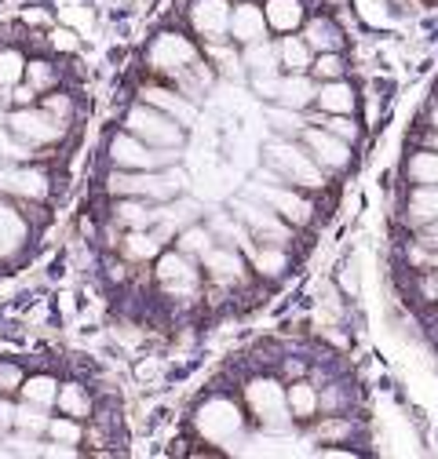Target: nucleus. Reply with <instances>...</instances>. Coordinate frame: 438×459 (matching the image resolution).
I'll use <instances>...</instances> for the list:
<instances>
[{
  "label": "nucleus",
  "instance_id": "1",
  "mask_svg": "<svg viewBox=\"0 0 438 459\" xmlns=\"http://www.w3.org/2000/svg\"><path fill=\"white\" fill-rule=\"evenodd\" d=\"M263 160H267V171H270L274 179H282V183H289L296 190H321L325 186V168L296 139L278 135L274 143H267Z\"/></svg>",
  "mask_w": 438,
  "mask_h": 459
},
{
  "label": "nucleus",
  "instance_id": "2",
  "mask_svg": "<svg viewBox=\"0 0 438 459\" xmlns=\"http://www.w3.org/2000/svg\"><path fill=\"white\" fill-rule=\"evenodd\" d=\"M245 405L263 434L285 437L296 423V416L289 409V386H282V379H274V376H256L245 383Z\"/></svg>",
  "mask_w": 438,
  "mask_h": 459
},
{
  "label": "nucleus",
  "instance_id": "3",
  "mask_svg": "<svg viewBox=\"0 0 438 459\" xmlns=\"http://www.w3.org/2000/svg\"><path fill=\"white\" fill-rule=\"evenodd\" d=\"M106 194L110 197H143L153 204H164L183 194V176L176 168H164V171H125L114 168L106 179Z\"/></svg>",
  "mask_w": 438,
  "mask_h": 459
},
{
  "label": "nucleus",
  "instance_id": "4",
  "mask_svg": "<svg viewBox=\"0 0 438 459\" xmlns=\"http://www.w3.org/2000/svg\"><path fill=\"white\" fill-rule=\"evenodd\" d=\"M153 281L161 296H169L176 303H194L201 296V281H205V270L197 259H190L187 252L172 248V252H161L153 259Z\"/></svg>",
  "mask_w": 438,
  "mask_h": 459
},
{
  "label": "nucleus",
  "instance_id": "5",
  "mask_svg": "<svg viewBox=\"0 0 438 459\" xmlns=\"http://www.w3.org/2000/svg\"><path fill=\"white\" fill-rule=\"evenodd\" d=\"M245 409L231 397H208L205 405L194 412V430L208 441V445H234L245 437Z\"/></svg>",
  "mask_w": 438,
  "mask_h": 459
},
{
  "label": "nucleus",
  "instance_id": "6",
  "mask_svg": "<svg viewBox=\"0 0 438 459\" xmlns=\"http://www.w3.org/2000/svg\"><path fill=\"white\" fill-rule=\"evenodd\" d=\"M197 59H201L197 40L187 37V33H176V30H161L150 40V48H146V66L157 77H169V81H176L180 74H187Z\"/></svg>",
  "mask_w": 438,
  "mask_h": 459
},
{
  "label": "nucleus",
  "instance_id": "7",
  "mask_svg": "<svg viewBox=\"0 0 438 459\" xmlns=\"http://www.w3.org/2000/svg\"><path fill=\"white\" fill-rule=\"evenodd\" d=\"M183 150H169V146H150L132 132H118L110 139V164L125 168V171H164L176 168Z\"/></svg>",
  "mask_w": 438,
  "mask_h": 459
},
{
  "label": "nucleus",
  "instance_id": "8",
  "mask_svg": "<svg viewBox=\"0 0 438 459\" xmlns=\"http://www.w3.org/2000/svg\"><path fill=\"white\" fill-rule=\"evenodd\" d=\"M249 197H256V201H263L267 208H274L282 219H289L296 230L300 226H307L311 219H314V204L307 201V194L303 190H296V186H289V183H282V179H274L270 171H263V176H256V183H249V190H245Z\"/></svg>",
  "mask_w": 438,
  "mask_h": 459
},
{
  "label": "nucleus",
  "instance_id": "9",
  "mask_svg": "<svg viewBox=\"0 0 438 459\" xmlns=\"http://www.w3.org/2000/svg\"><path fill=\"white\" fill-rule=\"evenodd\" d=\"M231 212L241 219V226L252 234V241L256 245H282V248H289V241H293V234H296V226L289 222V219H282L274 208H267L263 201H256V197H238L234 204H231Z\"/></svg>",
  "mask_w": 438,
  "mask_h": 459
},
{
  "label": "nucleus",
  "instance_id": "10",
  "mask_svg": "<svg viewBox=\"0 0 438 459\" xmlns=\"http://www.w3.org/2000/svg\"><path fill=\"white\" fill-rule=\"evenodd\" d=\"M125 132L139 135L150 146H169V150H183V139H187L183 125L176 117H169V113H161L157 106H150V102H139L125 113Z\"/></svg>",
  "mask_w": 438,
  "mask_h": 459
},
{
  "label": "nucleus",
  "instance_id": "11",
  "mask_svg": "<svg viewBox=\"0 0 438 459\" xmlns=\"http://www.w3.org/2000/svg\"><path fill=\"white\" fill-rule=\"evenodd\" d=\"M8 128L26 146H51V143H59L66 135L70 125H63L59 117H51L44 106H19V109H12Z\"/></svg>",
  "mask_w": 438,
  "mask_h": 459
},
{
  "label": "nucleus",
  "instance_id": "12",
  "mask_svg": "<svg viewBox=\"0 0 438 459\" xmlns=\"http://www.w3.org/2000/svg\"><path fill=\"white\" fill-rule=\"evenodd\" d=\"M231 12L234 4H227V0H194L187 19H190V30L208 44V40L231 37Z\"/></svg>",
  "mask_w": 438,
  "mask_h": 459
},
{
  "label": "nucleus",
  "instance_id": "13",
  "mask_svg": "<svg viewBox=\"0 0 438 459\" xmlns=\"http://www.w3.org/2000/svg\"><path fill=\"white\" fill-rule=\"evenodd\" d=\"M300 143L311 150V157L325 171H344L351 164V143L340 139V135H333V132H325V128H318V125H307L303 135H300Z\"/></svg>",
  "mask_w": 438,
  "mask_h": 459
},
{
  "label": "nucleus",
  "instance_id": "14",
  "mask_svg": "<svg viewBox=\"0 0 438 459\" xmlns=\"http://www.w3.org/2000/svg\"><path fill=\"white\" fill-rule=\"evenodd\" d=\"M201 270L212 284L219 289H234L249 277V263H245V252L241 248H231V245H215L205 259H201Z\"/></svg>",
  "mask_w": 438,
  "mask_h": 459
},
{
  "label": "nucleus",
  "instance_id": "15",
  "mask_svg": "<svg viewBox=\"0 0 438 459\" xmlns=\"http://www.w3.org/2000/svg\"><path fill=\"white\" fill-rule=\"evenodd\" d=\"M0 194H12L22 201H44L51 194V179L40 168H4L0 171Z\"/></svg>",
  "mask_w": 438,
  "mask_h": 459
},
{
  "label": "nucleus",
  "instance_id": "16",
  "mask_svg": "<svg viewBox=\"0 0 438 459\" xmlns=\"http://www.w3.org/2000/svg\"><path fill=\"white\" fill-rule=\"evenodd\" d=\"M139 95H143V102H150V106H157L161 113H169V117H176L183 128L197 121V102H194V99H187L180 88L143 84V91H139Z\"/></svg>",
  "mask_w": 438,
  "mask_h": 459
},
{
  "label": "nucleus",
  "instance_id": "17",
  "mask_svg": "<svg viewBox=\"0 0 438 459\" xmlns=\"http://www.w3.org/2000/svg\"><path fill=\"white\" fill-rule=\"evenodd\" d=\"M270 33V26H267V12H263V4H256V0H241V4H234V12H231V40L234 44H256V40H263Z\"/></svg>",
  "mask_w": 438,
  "mask_h": 459
},
{
  "label": "nucleus",
  "instance_id": "18",
  "mask_svg": "<svg viewBox=\"0 0 438 459\" xmlns=\"http://www.w3.org/2000/svg\"><path fill=\"white\" fill-rule=\"evenodd\" d=\"M26 245H30V222H26V215L15 204L0 201V259H15Z\"/></svg>",
  "mask_w": 438,
  "mask_h": 459
},
{
  "label": "nucleus",
  "instance_id": "19",
  "mask_svg": "<svg viewBox=\"0 0 438 459\" xmlns=\"http://www.w3.org/2000/svg\"><path fill=\"white\" fill-rule=\"evenodd\" d=\"M164 245H169V241H164L153 226L150 230H125V238L118 241L125 263H153Z\"/></svg>",
  "mask_w": 438,
  "mask_h": 459
},
{
  "label": "nucleus",
  "instance_id": "20",
  "mask_svg": "<svg viewBox=\"0 0 438 459\" xmlns=\"http://www.w3.org/2000/svg\"><path fill=\"white\" fill-rule=\"evenodd\" d=\"M263 12H267V26L270 33H300L307 22V4L303 0H263Z\"/></svg>",
  "mask_w": 438,
  "mask_h": 459
},
{
  "label": "nucleus",
  "instance_id": "21",
  "mask_svg": "<svg viewBox=\"0 0 438 459\" xmlns=\"http://www.w3.org/2000/svg\"><path fill=\"white\" fill-rule=\"evenodd\" d=\"M314 91H318V81L311 74H282L270 102H282V106H293V109H311Z\"/></svg>",
  "mask_w": 438,
  "mask_h": 459
},
{
  "label": "nucleus",
  "instance_id": "22",
  "mask_svg": "<svg viewBox=\"0 0 438 459\" xmlns=\"http://www.w3.org/2000/svg\"><path fill=\"white\" fill-rule=\"evenodd\" d=\"M205 55L215 70V77H227V81H241L249 70H245V59H241V44H234L231 37L227 40H208L205 44Z\"/></svg>",
  "mask_w": 438,
  "mask_h": 459
},
{
  "label": "nucleus",
  "instance_id": "23",
  "mask_svg": "<svg viewBox=\"0 0 438 459\" xmlns=\"http://www.w3.org/2000/svg\"><path fill=\"white\" fill-rule=\"evenodd\" d=\"M114 226L121 230H150L157 222V204L143 197H114V212H110Z\"/></svg>",
  "mask_w": 438,
  "mask_h": 459
},
{
  "label": "nucleus",
  "instance_id": "24",
  "mask_svg": "<svg viewBox=\"0 0 438 459\" xmlns=\"http://www.w3.org/2000/svg\"><path fill=\"white\" fill-rule=\"evenodd\" d=\"M205 222H208V230L215 234V241H219V245L241 248L245 255H252V252H256V241H252V234H249V230L241 226V219H238L234 212H219V215H208Z\"/></svg>",
  "mask_w": 438,
  "mask_h": 459
},
{
  "label": "nucleus",
  "instance_id": "25",
  "mask_svg": "<svg viewBox=\"0 0 438 459\" xmlns=\"http://www.w3.org/2000/svg\"><path fill=\"white\" fill-rule=\"evenodd\" d=\"M355 106H358V95L344 77L340 81H318V91H314L318 113H355Z\"/></svg>",
  "mask_w": 438,
  "mask_h": 459
},
{
  "label": "nucleus",
  "instance_id": "26",
  "mask_svg": "<svg viewBox=\"0 0 438 459\" xmlns=\"http://www.w3.org/2000/svg\"><path fill=\"white\" fill-rule=\"evenodd\" d=\"M241 59H245V70L249 77H259V74H278L282 70V51H278V40H256V44H245L241 48Z\"/></svg>",
  "mask_w": 438,
  "mask_h": 459
},
{
  "label": "nucleus",
  "instance_id": "27",
  "mask_svg": "<svg viewBox=\"0 0 438 459\" xmlns=\"http://www.w3.org/2000/svg\"><path fill=\"white\" fill-rule=\"evenodd\" d=\"M300 33H303V40L314 48V55H321V51H344V30H340L333 19H325V15L307 19Z\"/></svg>",
  "mask_w": 438,
  "mask_h": 459
},
{
  "label": "nucleus",
  "instance_id": "28",
  "mask_svg": "<svg viewBox=\"0 0 438 459\" xmlns=\"http://www.w3.org/2000/svg\"><path fill=\"white\" fill-rule=\"evenodd\" d=\"M278 51H282V70L285 74H311L314 48L303 40V33H285L278 40Z\"/></svg>",
  "mask_w": 438,
  "mask_h": 459
},
{
  "label": "nucleus",
  "instance_id": "29",
  "mask_svg": "<svg viewBox=\"0 0 438 459\" xmlns=\"http://www.w3.org/2000/svg\"><path fill=\"white\" fill-rule=\"evenodd\" d=\"M215 245H219V241H215V234L208 230V222H190L187 230H180V234H176V248L187 252V255L197 259V263H201Z\"/></svg>",
  "mask_w": 438,
  "mask_h": 459
},
{
  "label": "nucleus",
  "instance_id": "30",
  "mask_svg": "<svg viewBox=\"0 0 438 459\" xmlns=\"http://www.w3.org/2000/svg\"><path fill=\"white\" fill-rule=\"evenodd\" d=\"M289 409L296 420H314L321 412V394L311 379H293L289 383Z\"/></svg>",
  "mask_w": 438,
  "mask_h": 459
},
{
  "label": "nucleus",
  "instance_id": "31",
  "mask_svg": "<svg viewBox=\"0 0 438 459\" xmlns=\"http://www.w3.org/2000/svg\"><path fill=\"white\" fill-rule=\"evenodd\" d=\"M59 412L63 416H74V420H92V409H95V401H92V394H88V386H81V383H63L59 386Z\"/></svg>",
  "mask_w": 438,
  "mask_h": 459
},
{
  "label": "nucleus",
  "instance_id": "32",
  "mask_svg": "<svg viewBox=\"0 0 438 459\" xmlns=\"http://www.w3.org/2000/svg\"><path fill=\"white\" fill-rule=\"evenodd\" d=\"M406 212L416 226H434L438 222V186H413Z\"/></svg>",
  "mask_w": 438,
  "mask_h": 459
},
{
  "label": "nucleus",
  "instance_id": "33",
  "mask_svg": "<svg viewBox=\"0 0 438 459\" xmlns=\"http://www.w3.org/2000/svg\"><path fill=\"white\" fill-rule=\"evenodd\" d=\"M212 81H215V70H212V63H208V59H197V63H194L187 74H180L172 84H176V88H180L187 99H194V102H197V99H205V95H208Z\"/></svg>",
  "mask_w": 438,
  "mask_h": 459
},
{
  "label": "nucleus",
  "instance_id": "34",
  "mask_svg": "<svg viewBox=\"0 0 438 459\" xmlns=\"http://www.w3.org/2000/svg\"><path fill=\"white\" fill-rule=\"evenodd\" d=\"M267 121H270V128H274V132L285 135V139H300V135H303V128L311 125V121L303 117V109H293V106H282V102H270Z\"/></svg>",
  "mask_w": 438,
  "mask_h": 459
},
{
  "label": "nucleus",
  "instance_id": "35",
  "mask_svg": "<svg viewBox=\"0 0 438 459\" xmlns=\"http://www.w3.org/2000/svg\"><path fill=\"white\" fill-rule=\"evenodd\" d=\"M59 379L55 376H48V372H40V376H30L26 383H22V401H30V405H40V409H51L55 401H59Z\"/></svg>",
  "mask_w": 438,
  "mask_h": 459
},
{
  "label": "nucleus",
  "instance_id": "36",
  "mask_svg": "<svg viewBox=\"0 0 438 459\" xmlns=\"http://www.w3.org/2000/svg\"><path fill=\"white\" fill-rule=\"evenodd\" d=\"M406 176L413 186H438V150H431V146L416 150L406 164Z\"/></svg>",
  "mask_w": 438,
  "mask_h": 459
},
{
  "label": "nucleus",
  "instance_id": "37",
  "mask_svg": "<svg viewBox=\"0 0 438 459\" xmlns=\"http://www.w3.org/2000/svg\"><path fill=\"white\" fill-rule=\"evenodd\" d=\"M249 259L259 277H282L289 270V252L282 245H256V252Z\"/></svg>",
  "mask_w": 438,
  "mask_h": 459
},
{
  "label": "nucleus",
  "instance_id": "38",
  "mask_svg": "<svg viewBox=\"0 0 438 459\" xmlns=\"http://www.w3.org/2000/svg\"><path fill=\"white\" fill-rule=\"evenodd\" d=\"M26 55L19 48H0V91H12L26 81Z\"/></svg>",
  "mask_w": 438,
  "mask_h": 459
},
{
  "label": "nucleus",
  "instance_id": "39",
  "mask_svg": "<svg viewBox=\"0 0 438 459\" xmlns=\"http://www.w3.org/2000/svg\"><path fill=\"white\" fill-rule=\"evenodd\" d=\"M48 423H51L48 409H40V405H30V401H22V405H19V412H15V430H22L26 437L48 434Z\"/></svg>",
  "mask_w": 438,
  "mask_h": 459
},
{
  "label": "nucleus",
  "instance_id": "40",
  "mask_svg": "<svg viewBox=\"0 0 438 459\" xmlns=\"http://www.w3.org/2000/svg\"><path fill=\"white\" fill-rule=\"evenodd\" d=\"M311 77H314V81H340V77H347L344 55H340V51H321V55H314Z\"/></svg>",
  "mask_w": 438,
  "mask_h": 459
},
{
  "label": "nucleus",
  "instance_id": "41",
  "mask_svg": "<svg viewBox=\"0 0 438 459\" xmlns=\"http://www.w3.org/2000/svg\"><path fill=\"white\" fill-rule=\"evenodd\" d=\"M311 125L333 132V135H340V139H347V143L358 139V125H355L351 113H318V117H311Z\"/></svg>",
  "mask_w": 438,
  "mask_h": 459
},
{
  "label": "nucleus",
  "instance_id": "42",
  "mask_svg": "<svg viewBox=\"0 0 438 459\" xmlns=\"http://www.w3.org/2000/svg\"><path fill=\"white\" fill-rule=\"evenodd\" d=\"M26 84H33L40 95L55 91V84H59V70H55L48 59H30L26 63Z\"/></svg>",
  "mask_w": 438,
  "mask_h": 459
},
{
  "label": "nucleus",
  "instance_id": "43",
  "mask_svg": "<svg viewBox=\"0 0 438 459\" xmlns=\"http://www.w3.org/2000/svg\"><path fill=\"white\" fill-rule=\"evenodd\" d=\"M48 437H51V441H63V445H81V437H84L81 420H74V416H51Z\"/></svg>",
  "mask_w": 438,
  "mask_h": 459
},
{
  "label": "nucleus",
  "instance_id": "44",
  "mask_svg": "<svg viewBox=\"0 0 438 459\" xmlns=\"http://www.w3.org/2000/svg\"><path fill=\"white\" fill-rule=\"evenodd\" d=\"M40 106L51 113V117H59L63 125H70V121H74V95H66V91H48Z\"/></svg>",
  "mask_w": 438,
  "mask_h": 459
},
{
  "label": "nucleus",
  "instance_id": "45",
  "mask_svg": "<svg viewBox=\"0 0 438 459\" xmlns=\"http://www.w3.org/2000/svg\"><path fill=\"white\" fill-rule=\"evenodd\" d=\"M22 383H26V376L15 361H0V394H15V390H22Z\"/></svg>",
  "mask_w": 438,
  "mask_h": 459
},
{
  "label": "nucleus",
  "instance_id": "46",
  "mask_svg": "<svg viewBox=\"0 0 438 459\" xmlns=\"http://www.w3.org/2000/svg\"><path fill=\"white\" fill-rule=\"evenodd\" d=\"M351 430H355V427H351V420H347V416H337V412L318 427V434H321V437H333V441H337V437H347Z\"/></svg>",
  "mask_w": 438,
  "mask_h": 459
},
{
  "label": "nucleus",
  "instance_id": "47",
  "mask_svg": "<svg viewBox=\"0 0 438 459\" xmlns=\"http://www.w3.org/2000/svg\"><path fill=\"white\" fill-rule=\"evenodd\" d=\"M37 95H40V91H37L33 84H15V88L8 91V99H12L15 106H33V102H37Z\"/></svg>",
  "mask_w": 438,
  "mask_h": 459
},
{
  "label": "nucleus",
  "instance_id": "48",
  "mask_svg": "<svg viewBox=\"0 0 438 459\" xmlns=\"http://www.w3.org/2000/svg\"><path fill=\"white\" fill-rule=\"evenodd\" d=\"M15 412H19V405H12L8 394H4V397H0V434L15 430Z\"/></svg>",
  "mask_w": 438,
  "mask_h": 459
},
{
  "label": "nucleus",
  "instance_id": "49",
  "mask_svg": "<svg viewBox=\"0 0 438 459\" xmlns=\"http://www.w3.org/2000/svg\"><path fill=\"white\" fill-rule=\"evenodd\" d=\"M51 44H55V48H63V51H70L77 40H74L70 33H63V30H59V33H51Z\"/></svg>",
  "mask_w": 438,
  "mask_h": 459
},
{
  "label": "nucleus",
  "instance_id": "50",
  "mask_svg": "<svg viewBox=\"0 0 438 459\" xmlns=\"http://www.w3.org/2000/svg\"><path fill=\"white\" fill-rule=\"evenodd\" d=\"M431 128H434V132H438V102H434V106H431Z\"/></svg>",
  "mask_w": 438,
  "mask_h": 459
},
{
  "label": "nucleus",
  "instance_id": "51",
  "mask_svg": "<svg viewBox=\"0 0 438 459\" xmlns=\"http://www.w3.org/2000/svg\"><path fill=\"white\" fill-rule=\"evenodd\" d=\"M427 146H431V150H438V132H434V128H431V135H427Z\"/></svg>",
  "mask_w": 438,
  "mask_h": 459
}]
</instances>
